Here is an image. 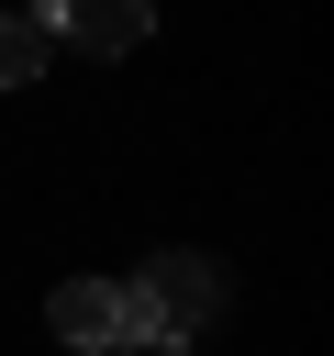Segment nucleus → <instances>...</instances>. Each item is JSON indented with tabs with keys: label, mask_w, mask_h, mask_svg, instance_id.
Here are the masks:
<instances>
[{
	"label": "nucleus",
	"mask_w": 334,
	"mask_h": 356,
	"mask_svg": "<svg viewBox=\"0 0 334 356\" xmlns=\"http://www.w3.org/2000/svg\"><path fill=\"white\" fill-rule=\"evenodd\" d=\"M45 44H78V56H134L156 33V0H33Z\"/></svg>",
	"instance_id": "f257e3e1"
},
{
	"label": "nucleus",
	"mask_w": 334,
	"mask_h": 356,
	"mask_svg": "<svg viewBox=\"0 0 334 356\" xmlns=\"http://www.w3.org/2000/svg\"><path fill=\"white\" fill-rule=\"evenodd\" d=\"M134 289H145V312L189 345V323H212L223 312V278H212V256H145L134 267Z\"/></svg>",
	"instance_id": "f03ea898"
},
{
	"label": "nucleus",
	"mask_w": 334,
	"mask_h": 356,
	"mask_svg": "<svg viewBox=\"0 0 334 356\" xmlns=\"http://www.w3.org/2000/svg\"><path fill=\"white\" fill-rule=\"evenodd\" d=\"M45 323H56V345H78V356H111V345H122V312H111V278H67V289L45 300Z\"/></svg>",
	"instance_id": "7ed1b4c3"
},
{
	"label": "nucleus",
	"mask_w": 334,
	"mask_h": 356,
	"mask_svg": "<svg viewBox=\"0 0 334 356\" xmlns=\"http://www.w3.org/2000/svg\"><path fill=\"white\" fill-rule=\"evenodd\" d=\"M45 56H56V44H45V22H33V11H11V22H0V89H33V78H45Z\"/></svg>",
	"instance_id": "20e7f679"
},
{
	"label": "nucleus",
	"mask_w": 334,
	"mask_h": 356,
	"mask_svg": "<svg viewBox=\"0 0 334 356\" xmlns=\"http://www.w3.org/2000/svg\"><path fill=\"white\" fill-rule=\"evenodd\" d=\"M111 356H189V345H111Z\"/></svg>",
	"instance_id": "39448f33"
}]
</instances>
